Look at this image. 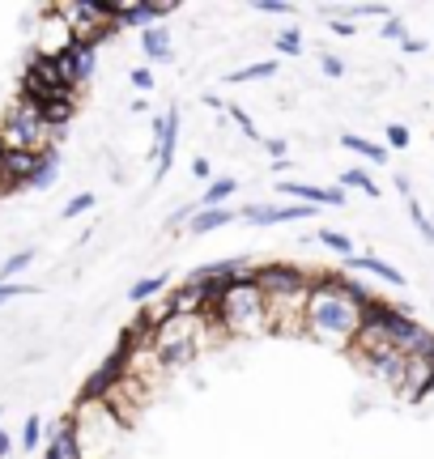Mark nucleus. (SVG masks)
Instances as JSON below:
<instances>
[{"label":"nucleus","instance_id":"f257e3e1","mask_svg":"<svg viewBox=\"0 0 434 459\" xmlns=\"http://www.w3.org/2000/svg\"><path fill=\"white\" fill-rule=\"evenodd\" d=\"M358 324H362V307L345 294V277L341 273H316L311 294H307V336L336 344V349H350Z\"/></svg>","mask_w":434,"mask_h":459},{"label":"nucleus","instance_id":"f03ea898","mask_svg":"<svg viewBox=\"0 0 434 459\" xmlns=\"http://www.w3.org/2000/svg\"><path fill=\"white\" fill-rule=\"evenodd\" d=\"M65 421H68V434H73L82 459H111L116 446L124 443V434H128L116 421V412L107 409V404H99V400H77V409L65 412Z\"/></svg>","mask_w":434,"mask_h":459},{"label":"nucleus","instance_id":"7ed1b4c3","mask_svg":"<svg viewBox=\"0 0 434 459\" xmlns=\"http://www.w3.org/2000/svg\"><path fill=\"white\" fill-rule=\"evenodd\" d=\"M209 324H217L221 332L230 336H265L268 332V315H265V294L256 290V281H230L221 298L213 302L209 311Z\"/></svg>","mask_w":434,"mask_h":459},{"label":"nucleus","instance_id":"20e7f679","mask_svg":"<svg viewBox=\"0 0 434 459\" xmlns=\"http://www.w3.org/2000/svg\"><path fill=\"white\" fill-rule=\"evenodd\" d=\"M204 332H209V319L204 315H170L167 324H158L150 332V353L158 358L162 370H175V366H187L204 349Z\"/></svg>","mask_w":434,"mask_h":459},{"label":"nucleus","instance_id":"39448f33","mask_svg":"<svg viewBox=\"0 0 434 459\" xmlns=\"http://www.w3.org/2000/svg\"><path fill=\"white\" fill-rule=\"evenodd\" d=\"M60 128H48L43 124V115L34 107L30 99H13L9 102V111L0 119V141L4 149H26V153H56L60 145Z\"/></svg>","mask_w":434,"mask_h":459},{"label":"nucleus","instance_id":"423d86ee","mask_svg":"<svg viewBox=\"0 0 434 459\" xmlns=\"http://www.w3.org/2000/svg\"><path fill=\"white\" fill-rule=\"evenodd\" d=\"M251 281H256V290L265 298H277V294H294V290H311L316 273H307L299 264H265V268L251 273Z\"/></svg>","mask_w":434,"mask_h":459},{"label":"nucleus","instance_id":"0eeeda50","mask_svg":"<svg viewBox=\"0 0 434 459\" xmlns=\"http://www.w3.org/2000/svg\"><path fill=\"white\" fill-rule=\"evenodd\" d=\"M56 73H60V82H65L73 94H82L85 85L94 82V73H99V48L73 43L65 56H56Z\"/></svg>","mask_w":434,"mask_h":459},{"label":"nucleus","instance_id":"6e6552de","mask_svg":"<svg viewBox=\"0 0 434 459\" xmlns=\"http://www.w3.org/2000/svg\"><path fill=\"white\" fill-rule=\"evenodd\" d=\"M179 13V4H150V0H119L116 4V30H145V26H167V17Z\"/></svg>","mask_w":434,"mask_h":459},{"label":"nucleus","instance_id":"1a4fd4ad","mask_svg":"<svg viewBox=\"0 0 434 459\" xmlns=\"http://www.w3.org/2000/svg\"><path fill=\"white\" fill-rule=\"evenodd\" d=\"M316 213L311 204H247L239 221H247V226H285V221H307V217Z\"/></svg>","mask_w":434,"mask_h":459},{"label":"nucleus","instance_id":"9d476101","mask_svg":"<svg viewBox=\"0 0 434 459\" xmlns=\"http://www.w3.org/2000/svg\"><path fill=\"white\" fill-rule=\"evenodd\" d=\"M430 378H434V358H404V375H401V383H396V395L413 404V400L426 395Z\"/></svg>","mask_w":434,"mask_h":459},{"label":"nucleus","instance_id":"9b49d317","mask_svg":"<svg viewBox=\"0 0 434 459\" xmlns=\"http://www.w3.org/2000/svg\"><path fill=\"white\" fill-rule=\"evenodd\" d=\"M256 268H251L247 255H239V260H213V264H201V268H192L187 281H213V285H230V281H243L251 277Z\"/></svg>","mask_w":434,"mask_h":459},{"label":"nucleus","instance_id":"f8f14e48","mask_svg":"<svg viewBox=\"0 0 434 459\" xmlns=\"http://www.w3.org/2000/svg\"><path fill=\"white\" fill-rule=\"evenodd\" d=\"M277 192L282 196H294L302 204H345V192L341 187H316V183H299V179H277Z\"/></svg>","mask_w":434,"mask_h":459},{"label":"nucleus","instance_id":"ddd939ff","mask_svg":"<svg viewBox=\"0 0 434 459\" xmlns=\"http://www.w3.org/2000/svg\"><path fill=\"white\" fill-rule=\"evenodd\" d=\"M239 221V209H196L187 217V234H213V230H226Z\"/></svg>","mask_w":434,"mask_h":459},{"label":"nucleus","instance_id":"4468645a","mask_svg":"<svg viewBox=\"0 0 434 459\" xmlns=\"http://www.w3.org/2000/svg\"><path fill=\"white\" fill-rule=\"evenodd\" d=\"M141 51L150 56L153 65H170L175 43H170V30H167V26H145V30H141Z\"/></svg>","mask_w":434,"mask_h":459},{"label":"nucleus","instance_id":"2eb2a0df","mask_svg":"<svg viewBox=\"0 0 434 459\" xmlns=\"http://www.w3.org/2000/svg\"><path fill=\"white\" fill-rule=\"evenodd\" d=\"M345 268H350V273H370V277L387 281V285H404L401 268H392V264L379 260V255H350V260H345Z\"/></svg>","mask_w":434,"mask_h":459},{"label":"nucleus","instance_id":"dca6fc26","mask_svg":"<svg viewBox=\"0 0 434 459\" xmlns=\"http://www.w3.org/2000/svg\"><path fill=\"white\" fill-rule=\"evenodd\" d=\"M56 179H60V149H56V153H39V162H34L26 187H30V192H48Z\"/></svg>","mask_w":434,"mask_h":459},{"label":"nucleus","instance_id":"f3484780","mask_svg":"<svg viewBox=\"0 0 434 459\" xmlns=\"http://www.w3.org/2000/svg\"><path fill=\"white\" fill-rule=\"evenodd\" d=\"M167 307H170V315H204V298H201V290L196 285H179L175 294H167Z\"/></svg>","mask_w":434,"mask_h":459},{"label":"nucleus","instance_id":"a211bd4d","mask_svg":"<svg viewBox=\"0 0 434 459\" xmlns=\"http://www.w3.org/2000/svg\"><path fill=\"white\" fill-rule=\"evenodd\" d=\"M341 149H350V153H358V158H367V162H375V166L387 162V149L367 141V136H358V132H341Z\"/></svg>","mask_w":434,"mask_h":459},{"label":"nucleus","instance_id":"6ab92c4d","mask_svg":"<svg viewBox=\"0 0 434 459\" xmlns=\"http://www.w3.org/2000/svg\"><path fill=\"white\" fill-rule=\"evenodd\" d=\"M167 285H170V273H153V277L136 281L133 290H128V298H133L136 307H145V302H153V298L167 294Z\"/></svg>","mask_w":434,"mask_h":459},{"label":"nucleus","instance_id":"aec40b11","mask_svg":"<svg viewBox=\"0 0 434 459\" xmlns=\"http://www.w3.org/2000/svg\"><path fill=\"white\" fill-rule=\"evenodd\" d=\"M239 192V179H213L209 187L201 192V200H196V209H226V200Z\"/></svg>","mask_w":434,"mask_h":459},{"label":"nucleus","instance_id":"412c9836","mask_svg":"<svg viewBox=\"0 0 434 459\" xmlns=\"http://www.w3.org/2000/svg\"><path fill=\"white\" fill-rule=\"evenodd\" d=\"M341 192H362V196H370V200H379V183L370 179L362 166H350L345 175H341V183H336Z\"/></svg>","mask_w":434,"mask_h":459},{"label":"nucleus","instance_id":"4be33fe9","mask_svg":"<svg viewBox=\"0 0 434 459\" xmlns=\"http://www.w3.org/2000/svg\"><path fill=\"white\" fill-rule=\"evenodd\" d=\"M277 60H256V65L247 68H234V73H226V82L230 85H247V82H265V77H277Z\"/></svg>","mask_w":434,"mask_h":459},{"label":"nucleus","instance_id":"5701e85b","mask_svg":"<svg viewBox=\"0 0 434 459\" xmlns=\"http://www.w3.org/2000/svg\"><path fill=\"white\" fill-rule=\"evenodd\" d=\"M17 446H22V451H39V446H43V421H39V417H26V426L17 434Z\"/></svg>","mask_w":434,"mask_h":459},{"label":"nucleus","instance_id":"b1692460","mask_svg":"<svg viewBox=\"0 0 434 459\" xmlns=\"http://www.w3.org/2000/svg\"><path fill=\"white\" fill-rule=\"evenodd\" d=\"M34 264V251H13L9 260L0 264V281H13V277H22L26 268Z\"/></svg>","mask_w":434,"mask_h":459},{"label":"nucleus","instance_id":"393cba45","mask_svg":"<svg viewBox=\"0 0 434 459\" xmlns=\"http://www.w3.org/2000/svg\"><path fill=\"white\" fill-rule=\"evenodd\" d=\"M319 243L328 247V251H336V255H345V260L353 255V238L341 234V230H319Z\"/></svg>","mask_w":434,"mask_h":459},{"label":"nucleus","instance_id":"a878e982","mask_svg":"<svg viewBox=\"0 0 434 459\" xmlns=\"http://www.w3.org/2000/svg\"><path fill=\"white\" fill-rule=\"evenodd\" d=\"M277 56H302V30H282L277 34Z\"/></svg>","mask_w":434,"mask_h":459},{"label":"nucleus","instance_id":"bb28decb","mask_svg":"<svg viewBox=\"0 0 434 459\" xmlns=\"http://www.w3.org/2000/svg\"><path fill=\"white\" fill-rule=\"evenodd\" d=\"M226 115H230L234 124H239V132H243L247 141H260V132H256V124H251V115L243 111V107H234V102H226Z\"/></svg>","mask_w":434,"mask_h":459},{"label":"nucleus","instance_id":"cd10ccee","mask_svg":"<svg viewBox=\"0 0 434 459\" xmlns=\"http://www.w3.org/2000/svg\"><path fill=\"white\" fill-rule=\"evenodd\" d=\"M94 204H99V196H94V192H77V196H73V200H68V204H65V221H68V217H82V213H90Z\"/></svg>","mask_w":434,"mask_h":459},{"label":"nucleus","instance_id":"c85d7f7f","mask_svg":"<svg viewBox=\"0 0 434 459\" xmlns=\"http://www.w3.org/2000/svg\"><path fill=\"white\" fill-rule=\"evenodd\" d=\"M404 204H409V217H413V226H418V234L426 238V243H434V221H430L426 213H421V204H418V200H404Z\"/></svg>","mask_w":434,"mask_h":459},{"label":"nucleus","instance_id":"c756f323","mask_svg":"<svg viewBox=\"0 0 434 459\" xmlns=\"http://www.w3.org/2000/svg\"><path fill=\"white\" fill-rule=\"evenodd\" d=\"M256 13H273V17H285V13H294V4H285V0H256Z\"/></svg>","mask_w":434,"mask_h":459},{"label":"nucleus","instance_id":"7c9ffc66","mask_svg":"<svg viewBox=\"0 0 434 459\" xmlns=\"http://www.w3.org/2000/svg\"><path fill=\"white\" fill-rule=\"evenodd\" d=\"M379 34H384V39H392V43H404V39H409V34H404V22H401V17H387Z\"/></svg>","mask_w":434,"mask_h":459},{"label":"nucleus","instance_id":"2f4dec72","mask_svg":"<svg viewBox=\"0 0 434 459\" xmlns=\"http://www.w3.org/2000/svg\"><path fill=\"white\" fill-rule=\"evenodd\" d=\"M387 145H392V149H409V128H404V124H387Z\"/></svg>","mask_w":434,"mask_h":459},{"label":"nucleus","instance_id":"473e14b6","mask_svg":"<svg viewBox=\"0 0 434 459\" xmlns=\"http://www.w3.org/2000/svg\"><path fill=\"white\" fill-rule=\"evenodd\" d=\"M319 68H324V77H345V60L341 56H319Z\"/></svg>","mask_w":434,"mask_h":459},{"label":"nucleus","instance_id":"72a5a7b5","mask_svg":"<svg viewBox=\"0 0 434 459\" xmlns=\"http://www.w3.org/2000/svg\"><path fill=\"white\" fill-rule=\"evenodd\" d=\"M26 294H30L26 285H13V281H0V307H4V302H13V298H26Z\"/></svg>","mask_w":434,"mask_h":459},{"label":"nucleus","instance_id":"f704fd0d","mask_svg":"<svg viewBox=\"0 0 434 459\" xmlns=\"http://www.w3.org/2000/svg\"><path fill=\"white\" fill-rule=\"evenodd\" d=\"M128 82H133L136 90H153V73L150 68H128Z\"/></svg>","mask_w":434,"mask_h":459},{"label":"nucleus","instance_id":"c9c22d12","mask_svg":"<svg viewBox=\"0 0 434 459\" xmlns=\"http://www.w3.org/2000/svg\"><path fill=\"white\" fill-rule=\"evenodd\" d=\"M192 175H196V179H204V183H213V166H209V158H201V153H196V158H192Z\"/></svg>","mask_w":434,"mask_h":459},{"label":"nucleus","instance_id":"e433bc0d","mask_svg":"<svg viewBox=\"0 0 434 459\" xmlns=\"http://www.w3.org/2000/svg\"><path fill=\"white\" fill-rule=\"evenodd\" d=\"M265 149H268V158H273V162H285V141L282 136H268Z\"/></svg>","mask_w":434,"mask_h":459},{"label":"nucleus","instance_id":"4c0bfd02","mask_svg":"<svg viewBox=\"0 0 434 459\" xmlns=\"http://www.w3.org/2000/svg\"><path fill=\"white\" fill-rule=\"evenodd\" d=\"M328 30H333L336 39H353V34H358V30H353V22H345V17H341V22H333Z\"/></svg>","mask_w":434,"mask_h":459},{"label":"nucleus","instance_id":"58836bf2","mask_svg":"<svg viewBox=\"0 0 434 459\" xmlns=\"http://www.w3.org/2000/svg\"><path fill=\"white\" fill-rule=\"evenodd\" d=\"M396 192H401L404 200H413V179H409V175H396Z\"/></svg>","mask_w":434,"mask_h":459},{"label":"nucleus","instance_id":"ea45409f","mask_svg":"<svg viewBox=\"0 0 434 459\" xmlns=\"http://www.w3.org/2000/svg\"><path fill=\"white\" fill-rule=\"evenodd\" d=\"M401 48H404V51H409V56H418V51H426V43H421V39H404Z\"/></svg>","mask_w":434,"mask_h":459},{"label":"nucleus","instance_id":"a19ab883","mask_svg":"<svg viewBox=\"0 0 434 459\" xmlns=\"http://www.w3.org/2000/svg\"><path fill=\"white\" fill-rule=\"evenodd\" d=\"M9 451H13V438H9V429H0V459L9 455Z\"/></svg>","mask_w":434,"mask_h":459},{"label":"nucleus","instance_id":"79ce46f5","mask_svg":"<svg viewBox=\"0 0 434 459\" xmlns=\"http://www.w3.org/2000/svg\"><path fill=\"white\" fill-rule=\"evenodd\" d=\"M421 400H434V378H430V387H426V395H421Z\"/></svg>","mask_w":434,"mask_h":459},{"label":"nucleus","instance_id":"37998d69","mask_svg":"<svg viewBox=\"0 0 434 459\" xmlns=\"http://www.w3.org/2000/svg\"><path fill=\"white\" fill-rule=\"evenodd\" d=\"M0 417H4V404H0Z\"/></svg>","mask_w":434,"mask_h":459}]
</instances>
